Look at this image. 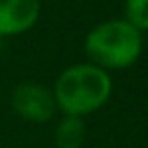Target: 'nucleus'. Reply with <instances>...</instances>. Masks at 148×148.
<instances>
[{"mask_svg": "<svg viewBox=\"0 0 148 148\" xmlns=\"http://www.w3.org/2000/svg\"><path fill=\"white\" fill-rule=\"evenodd\" d=\"M112 95V79L108 71L91 65L79 63L67 67L55 81L53 97L57 108L65 116L83 118L97 112Z\"/></svg>", "mask_w": 148, "mask_h": 148, "instance_id": "1", "label": "nucleus"}, {"mask_svg": "<svg viewBox=\"0 0 148 148\" xmlns=\"http://www.w3.org/2000/svg\"><path fill=\"white\" fill-rule=\"evenodd\" d=\"M142 33L124 18L106 21L93 27L85 37V53L91 65L103 71L134 65L142 53Z\"/></svg>", "mask_w": 148, "mask_h": 148, "instance_id": "2", "label": "nucleus"}, {"mask_svg": "<svg viewBox=\"0 0 148 148\" xmlns=\"http://www.w3.org/2000/svg\"><path fill=\"white\" fill-rule=\"evenodd\" d=\"M10 101H12L14 112L21 118H25L29 122H37V124L51 120L57 110L53 91L41 83H31V81L16 85Z\"/></svg>", "mask_w": 148, "mask_h": 148, "instance_id": "3", "label": "nucleus"}, {"mask_svg": "<svg viewBox=\"0 0 148 148\" xmlns=\"http://www.w3.org/2000/svg\"><path fill=\"white\" fill-rule=\"evenodd\" d=\"M41 14V0H0V37L31 31Z\"/></svg>", "mask_w": 148, "mask_h": 148, "instance_id": "4", "label": "nucleus"}, {"mask_svg": "<svg viewBox=\"0 0 148 148\" xmlns=\"http://www.w3.org/2000/svg\"><path fill=\"white\" fill-rule=\"evenodd\" d=\"M87 130L83 118L77 116H65L55 130V144L57 148H81L85 142Z\"/></svg>", "mask_w": 148, "mask_h": 148, "instance_id": "5", "label": "nucleus"}, {"mask_svg": "<svg viewBox=\"0 0 148 148\" xmlns=\"http://www.w3.org/2000/svg\"><path fill=\"white\" fill-rule=\"evenodd\" d=\"M124 14L126 23H130L134 29L148 31V0H126L124 2Z\"/></svg>", "mask_w": 148, "mask_h": 148, "instance_id": "6", "label": "nucleus"}]
</instances>
